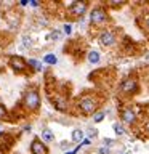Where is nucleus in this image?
<instances>
[{"instance_id":"1","label":"nucleus","mask_w":149,"mask_h":154,"mask_svg":"<svg viewBox=\"0 0 149 154\" xmlns=\"http://www.w3.org/2000/svg\"><path fill=\"white\" fill-rule=\"evenodd\" d=\"M103 101H104V96L99 93V91H93V90H87L85 93H82L77 96L75 103H74V108L77 111V114L80 116H93L96 111L103 109Z\"/></svg>"},{"instance_id":"2","label":"nucleus","mask_w":149,"mask_h":154,"mask_svg":"<svg viewBox=\"0 0 149 154\" xmlns=\"http://www.w3.org/2000/svg\"><path fill=\"white\" fill-rule=\"evenodd\" d=\"M139 103H132V104H122L119 108V117H120V122H122L125 127H130V128H138L141 124H146L147 119L146 116L141 114L138 106Z\"/></svg>"},{"instance_id":"3","label":"nucleus","mask_w":149,"mask_h":154,"mask_svg":"<svg viewBox=\"0 0 149 154\" xmlns=\"http://www.w3.org/2000/svg\"><path fill=\"white\" fill-rule=\"evenodd\" d=\"M139 79L141 77L136 72H130L128 75L122 77V80L117 85V96L128 101V100L135 98L136 95H139L141 93V82H139Z\"/></svg>"},{"instance_id":"4","label":"nucleus","mask_w":149,"mask_h":154,"mask_svg":"<svg viewBox=\"0 0 149 154\" xmlns=\"http://www.w3.org/2000/svg\"><path fill=\"white\" fill-rule=\"evenodd\" d=\"M88 23H90L91 29H95V31H101L104 27H109L111 14H109L108 5L106 3L93 5L88 11Z\"/></svg>"},{"instance_id":"5","label":"nucleus","mask_w":149,"mask_h":154,"mask_svg":"<svg viewBox=\"0 0 149 154\" xmlns=\"http://www.w3.org/2000/svg\"><path fill=\"white\" fill-rule=\"evenodd\" d=\"M21 106L29 112H35L40 108V93H38L37 87H29L23 93Z\"/></svg>"},{"instance_id":"6","label":"nucleus","mask_w":149,"mask_h":154,"mask_svg":"<svg viewBox=\"0 0 149 154\" xmlns=\"http://www.w3.org/2000/svg\"><path fill=\"white\" fill-rule=\"evenodd\" d=\"M96 40L99 42V45L103 48H112L120 42V35H119L117 29L109 26L96 32Z\"/></svg>"},{"instance_id":"7","label":"nucleus","mask_w":149,"mask_h":154,"mask_svg":"<svg viewBox=\"0 0 149 154\" xmlns=\"http://www.w3.org/2000/svg\"><path fill=\"white\" fill-rule=\"evenodd\" d=\"M88 11H90L88 2H72L66 10V13H69V16L72 19H82Z\"/></svg>"},{"instance_id":"8","label":"nucleus","mask_w":149,"mask_h":154,"mask_svg":"<svg viewBox=\"0 0 149 154\" xmlns=\"http://www.w3.org/2000/svg\"><path fill=\"white\" fill-rule=\"evenodd\" d=\"M8 66L16 72V74H21V72L26 71V67L29 66L27 61L24 60L23 56H18V55H11L8 56Z\"/></svg>"},{"instance_id":"9","label":"nucleus","mask_w":149,"mask_h":154,"mask_svg":"<svg viewBox=\"0 0 149 154\" xmlns=\"http://www.w3.org/2000/svg\"><path fill=\"white\" fill-rule=\"evenodd\" d=\"M50 101H51L53 108L61 111V112H67V111H69V95L56 93L55 98H51Z\"/></svg>"},{"instance_id":"10","label":"nucleus","mask_w":149,"mask_h":154,"mask_svg":"<svg viewBox=\"0 0 149 154\" xmlns=\"http://www.w3.org/2000/svg\"><path fill=\"white\" fill-rule=\"evenodd\" d=\"M29 149H31V154H50V152H48L47 144L43 143L40 138H34L32 141H31Z\"/></svg>"},{"instance_id":"11","label":"nucleus","mask_w":149,"mask_h":154,"mask_svg":"<svg viewBox=\"0 0 149 154\" xmlns=\"http://www.w3.org/2000/svg\"><path fill=\"white\" fill-rule=\"evenodd\" d=\"M136 23H138V26L141 27V31L149 37V8L144 10V11L136 18Z\"/></svg>"},{"instance_id":"12","label":"nucleus","mask_w":149,"mask_h":154,"mask_svg":"<svg viewBox=\"0 0 149 154\" xmlns=\"http://www.w3.org/2000/svg\"><path fill=\"white\" fill-rule=\"evenodd\" d=\"M14 143V138L10 133L0 135V152H8Z\"/></svg>"},{"instance_id":"13","label":"nucleus","mask_w":149,"mask_h":154,"mask_svg":"<svg viewBox=\"0 0 149 154\" xmlns=\"http://www.w3.org/2000/svg\"><path fill=\"white\" fill-rule=\"evenodd\" d=\"M87 61L90 63V64H98L101 61V53L98 50H88L87 51Z\"/></svg>"},{"instance_id":"14","label":"nucleus","mask_w":149,"mask_h":154,"mask_svg":"<svg viewBox=\"0 0 149 154\" xmlns=\"http://www.w3.org/2000/svg\"><path fill=\"white\" fill-rule=\"evenodd\" d=\"M40 140H42L43 143H53V141H55V133H53V130L43 128L42 130V135H40Z\"/></svg>"},{"instance_id":"15","label":"nucleus","mask_w":149,"mask_h":154,"mask_svg":"<svg viewBox=\"0 0 149 154\" xmlns=\"http://www.w3.org/2000/svg\"><path fill=\"white\" fill-rule=\"evenodd\" d=\"M71 138H72V141L74 143H82L85 140V133H84V130L82 128H74L72 130V135H71Z\"/></svg>"},{"instance_id":"16","label":"nucleus","mask_w":149,"mask_h":154,"mask_svg":"<svg viewBox=\"0 0 149 154\" xmlns=\"http://www.w3.org/2000/svg\"><path fill=\"white\" fill-rule=\"evenodd\" d=\"M112 128H114V133L117 135V137H123V135H127V128H125V125L120 122V120L112 124Z\"/></svg>"},{"instance_id":"17","label":"nucleus","mask_w":149,"mask_h":154,"mask_svg":"<svg viewBox=\"0 0 149 154\" xmlns=\"http://www.w3.org/2000/svg\"><path fill=\"white\" fill-rule=\"evenodd\" d=\"M62 31H59V29H53V31L50 32V35H48V40H53V42H58L62 38Z\"/></svg>"},{"instance_id":"18","label":"nucleus","mask_w":149,"mask_h":154,"mask_svg":"<svg viewBox=\"0 0 149 154\" xmlns=\"http://www.w3.org/2000/svg\"><path fill=\"white\" fill-rule=\"evenodd\" d=\"M106 117V111L104 109H99V111H96V112L91 116V119H93V122L95 124H99V122H103Z\"/></svg>"},{"instance_id":"19","label":"nucleus","mask_w":149,"mask_h":154,"mask_svg":"<svg viewBox=\"0 0 149 154\" xmlns=\"http://www.w3.org/2000/svg\"><path fill=\"white\" fill-rule=\"evenodd\" d=\"M43 63H47V64H50V66H55L58 63V58H56V55H53V53H47V55L43 56Z\"/></svg>"},{"instance_id":"20","label":"nucleus","mask_w":149,"mask_h":154,"mask_svg":"<svg viewBox=\"0 0 149 154\" xmlns=\"http://www.w3.org/2000/svg\"><path fill=\"white\" fill-rule=\"evenodd\" d=\"M125 3L127 2H122V0H111V2H108L106 5H108V8H122Z\"/></svg>"},{"instance_id":"21","label":"nucleus","mask_w":149,"mask_h":154,"mask_svg":"<svg viewBox=\"0 0 149 154\" xmlns=\"http://www.w3.org/2000/svg\"><path fill=\"white\" fill-rule=\"evenodd\" d=\"M27 64L29 66H31V67H34V69H35V71H42V63L40 61H37V60H29L27 61Z\"/></svg>"},{"instance_id":"22","label":"nucleus","mask_w":149,"mask_h":154,"mask_svg":"<svg viewBox=\"0 0 149 154\" xmlns=\"http://www.w3.org/2000/svg\"><path fill=\"white\" fill-rule=\"evenodd\" d=\"M115 140L114 138H104L103 140V146H106V148H112V146H115Z\"/></svg>"},{"instance_id":"23","label":"nucleus","mask_w":149,"mask_h":154,"mask_svg":"<svg viewBox=\"0 0 149 154\" xmlns=\"http://www.w3.org/2000/svg\"><path fill=\"white\" fill-rule=\"evenodd\" d=\"M87 135H88L87 138H90V140H91V138H93V140H95V138H98V128H95V127H93V128H88Z\"/></svg>"},{"instance_id":"24","label":"nucleus","mask_w":149,"mask_h":154,"mask_svg":"<svg viewBox=\"0 0 149 154\" xmlns=\"http://www.w3.org/2000/svg\"><path fill=\"white\" fill-rule=\"evenodd\" d=\"M62 27H64V29H62V34H64V35H71V34H72V24L71 23H66Z\"/></svg>"},{"instance_id":"25","label":"nucleus","mask_w":149,"mask_h":154,"mask_svg":"<svg viewBox=\"0 0 149 154\" xmlns=\"http://www.w3.org/2000/svg\"><path fill=\"white\" fill-rule=\"evenodd\" d=\"M59 148L62 149V151H71V148H72V143H69V141H61L59 143Z\"/></svg>"},{"instance_id":"26","label":"nucleus","mask_w":149,"mask_h":154,"mask_svg":"<svg viewBox=\"0 0 149 154\" xmlns=\"http://www.w3.org/2000/svg\"><path fill=\"white\" fill-rule=\"evenodd\" d=\"M96 152H98V154H111L112 151H111V148L101 146V148H98V149H96Z\"/></svg>"},{"instance_id":"27","label":"nucleus","mask_w":149,"mask_h":154,"mask_svg":"<svg viewBox=\"0 0 149 154\" xmlns=\"http://www.w3.org/2000/svg\"><path fill=\"white\" fill-rule=\"evenodd\" d=\"M5 117H7V109H5V106L0 103V120H3Z\"/></svg>"},{"instance_id":"28","label":"nucleus","mask_w":149,"mask_h":154,"mask_svg":"<svg viewBox=\"0 0 149 154\" xmlns=\"http://www.w3.org/2000/svg\"><path fill=\"white\" fill-rule=\"evenodd\" d=\"M143 77H144V80L149 84V66L144 67V71H143Z\"/></svg>"},{"instance_id":"29","label":"nucleus","mask_w":149,"mask_h":154,"mask_svg":"<svg viewBox=\"0 0 149 154\" xmlns=\"http://www.w3.org/2000/svg\"><path fill=\"white\" fill-rule=\"evenodd\" d=\"M24 47H31L32 45V40H31V37H24Z\"/></svg>"},{"instance_id":"30","label":"nucleus","mask_w":149,"mask_h":154,"mask_svg":"<svg viewBox=\"0 0 149 154\" xmlns=\"http://www.w3.org/2000/svg\"><path fill=\"white\" fill-rule=\"evenodd\" d=\"M80 144H82V148H84V146H90V144H91V140H90V138H85Z\"/></svg>"},{"instance_id":"31","label":"nucleus","mask_w":149,"mask_h":154,"mask_svg":"<svg viewBox=\"0 0 149 154\" xmlns=\"http://www.w3.org/2000/svg\"><path fill=\"white\" fill-rule=\"evenodd\" d=\"M144 132H146V135L149 137V119H147V122L144 124Z\"/></svg>"},{"instance_id":"32","label":"nucleus","mask_w":149,"mask_h":154,"mask_svg":"<svg viewBox=\"0 0 149 154\" xmlns=\"http://www.w3.org/2000/svg\"><path fill=\"white\" fill-rule=\"evenodd\" d=\"M29 5H32V7H35V8H37V7H40V3H38L37 0H31V2H29Z\"/></svg>"},{"instance_id":"33","label":"nucleus","mask_w":149,"mask_h":154,"mask_svg":"<svg viewBox=\"0 0 149 154\" xmlns=\"http://www.w3.org/2000/svg\"><path fill=\"white\" fill-rule=\"evenodd\" d=\"M29 2H27V0H21V2H19V5H21V7H26V5H27Z\"/></svg>"},{"instance_id":"34","label":"nucleus","mask_w":149,"mask_h":154,"mask_svg":"<svg viewBox=\"0 0 149 154\" xmlns=\"http://www.w3.org/2000/svg\"><path fill=\"white\" fill-rule=\"evenodd\" d=\"M3 133H5V132H2V130H0V135H3Z\"/></svg>"},{"instance_id":"35","label":"nucleus","mask_w":149,"mask_h":154,"mask_svg":"<svg viewBox=\"0 0 149 154\" xmlns=\"http://www.w3.org/2000/svg\"><path fill=\"white\" fill-rule=\"evenodd\" d=\"M123 154H128V152H123Z\"/></svg>"}]
</instances>
